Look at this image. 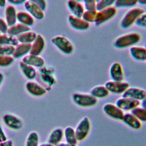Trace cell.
<instances>
[{
	"mask_svg": "<svg viewBox=\"0 0 146 146\" xmlns=\"http://www.w3.org/2000/svg\"><path fill=\"white\" fill-rule=\"evenodd\" d=\"M141 35L137 33H130L118 36L113 42V46L117 49H124L135 46L141 41Z\"/></svg>",
	"mask_w": 146,
	"mask_h": 146,
	"instance_id": "obj_1",
	"label": "cell"
},
{
	"mask_svg": "<svg viewBox=\"0 0 146 146\" xmlns=\"http://www.w3.org/2000/svg\"><path fill=\"white\" fill-rule=\"evenodd\" d=\"M71 99L76 106L82 108L92 107L98 103V99L88 94L75 92L72 94Z\"/></svg>",
	"mask_w": 146,
	"mask_h": 146,
	"instance_id": "obj_2",
	"label": "cell"
},
{
	"mask_svg": "<svg viewBox=\"0 0 146 146\" xmlns=\"http://www.w3.org/2000/svg\"><path fill=\"white\" fill-rule=\"evenodd\" d=\"M144 10L139 7H133L129 10L122 17L120 26L123 29H128L135 23L137 18L142 14Z\"/></svg>",
	"mask_w": 146,
	"mask_h": 146,
	"instance_id": "obj_3",
	"label": "cell"
},
{
	"mask_svg": "<svg viewBox=\"0 0 146 146\" xmlns=\"http://www.w3.org/2000/svg\"><path fill=\"white\" fill-rule=\"evenodd\" d=\"M52 43L63 54L65 55L71 54L74 50V47L71 41L67 38L57 35L51 39Z\"/></svg>",
	"mask_w": 146,
	"mask_h": 146,
	"instance_id": "obj_4",
	"label": "cell"
},
{
	"mask_svg": "<svg viewBox=\"0 0 146 146\" xmlns=\"http://www.w3.org/2000/svg\"><path fill=\"white\" fill-rule=\"evenodd\" d=\"M91 127V121L88 117L84 116L79 120L75 129L78 141H82L87 138L90 133Z\"/></svg>",
	"mask_w": 146,
	"mask_h": 146,
	"instance_id": "obj_5",
	"label": "cell"
},
{
	"mask_svg": "<svg viewBox=\"0 0 146 146\" xmlns=\"http://www.w3.org/2000/svg\"><path fill=\"white\" fill-rule=\"evenodd\" d=\"M116 9L113 6L102 10L97 11L94 23L97 26H100L112 19L116 15Z\"/></svg>",
	"mask_w": 146,
	"mask_h": 146,
	"instance_id": "obj_6",
	"label": "cell"
},
{
	"mask_svg": "<svg viewBox=\"0 0 146 146\" xmlns=\"http://www.w3.org/2000/svg\"><path fill=\"white\" fill-rule=\"evenodd\" d=\"M102 110L106 115L116 120H121L124 114V111L119 108L115 104L111 103L104 104L102 107Z\"/></svg>",
	"mask_w": 146,
	"mask_h": 146,
	"instance_id": "obj_7",
	"label": "cell"
},
{
	"mask_svg": "<svg viewBox=\"0 0 146 146\" xmlns=\"http://www.w3.org/2000/svg\"><path fill=\"white\" fill-rule=\"evenodd\" d=\"M104 86L106 87L110 93L116 95H122L123 92L129 87V84L128 82L123 80H110L105 83Z\"/></svg>",
	"mask_w": 146,
	"mask_h": 146,
	"instance_id": "obj_8",
	"label": "cell"
},
{
	"mask_svg": "<svg viewBox=\"0 0 146 146\" xmlns=\"http://www.w3.org/2000/svg\"><path fill=\"white\" fill-rule=\"evenodd\" d=\"M2 120L7 128L13 130H19L23 126L22 120L18 116L11 113L5 114L2 117Z\"/></svg>",
	"mask_w": 146,
	"mask_h": 146,
	"instance_id": "obj_9",
	"label": "cell"
},
{
	"mask_svg": "<svg viewBox=\"0 0 146 146\" xmlns=\"http://www.w3.org/2000/svg\"><path fill=\"white\" fill-rule=\"evenodd\" d=\"M67 21L70 26L74 30L79 31H84L88 30L90 24L86 22L82 18H78L70 14L68 16Z\"/></svg>",
	"mask_w": 146,
	"mask_h": 146,
	"instance_id": "obj_10",
	"label": "cell"
},
{
	"mask_svg": "<svg viewBox=\"0 0 146 146\" xmlns=\"http://www.w3.org/2000/svg\"><path fill=\"white\" fill-rule=\"evenodd\" d=\"M115 104L123 111H131L136 107L139 106L140 102L121 96L116 100Z\"/></svg>",
	"mask_w": 146,
	"mask_h": 146,
	"instance_id": "obj_11",
	"label": "cell"
},
{
	"mask_svg": "<svg viewBox=\"0 0 146 146\" xmlns=\"http://www.w3.org/2000/svg\"><path fill=\"white\" fill-rule=\"evenodd\" d=\"M111 80L122 81L124 79V71L122 65L118 62H113L109 69Z\"/></svg>",
	"mask_w": 146,
	"mask_h": 146,
	"instance_id": "obj_12",
	"label": "cell"
},
{
	"mask_svg": "<svg viewBox=\"0 0 146 146\" xmlns=\"http://www.w3.org/2000/svg\"><path fill=\"white\" fill-rule=\"evenodd\" d=\"M25 88L29 94L35 97L42 96L47 92V90L44 87L33 81H29L26 83Z\"/></svg>",
	"mask_w": 146,
	"mask_h": 146,
	"instance_id": "obj_13",
	"label": "cell"
},
{
	"mask_svg": "<svg viewBox=\"0 0 146 146\" xmlns=\"http://www.w3.org/2000/svg\"><path fill=\"white\" fill-rule=\"evenodd\" d=\"M146 95V91L138 87H129L122 94L123 97L129 98L141 102Z\"/></svg>",
	"mask_w": 146,
	"mask_h": 146,
	"instance_id": "obj_14",
	"label": "cell"
},
{
	"mask_svg": "<svg viewBox=\"0 0 146 146\" xmlns=\"http://www.w3.org/2000/svg\"><path fill=\"white\" fill-rule=\"evenodd\" d=\"M24 6L27 11V13L32 15L34 18L41 20L44 18V13L43 10L36 4L27 0L24 3Z\"/></svg>",
	"mask_w": 146,
	"mask_h": 146,
	"instance_id": "obj_15",
	"label": "cell"
},
{
	"mask_svg": "<svg viewBox=\"0 0 146 146\" xmlns=\"http://www.w3.org/2000/svg\"><path fill=\"white\" fill-rule=\"evenodd\" d=\"M45 40L42 35L37 34L34 41L31 44V48L29 54L40 55L45 47Z\"/></svg>",
	"mask_w": 146,
	"mask_h": 146,
	"instance_id": "obj_16",
	"label": "cell"
},
{
	"mask_svg": "<svg viewBox=\"0 0 146 146\" xmlns=\"http://www.w3.org/2000/svg\"><path fill=\"white\" fill-rule=\"evenodd\" d=\"M121 120L126 125L133 129L138 130L142 127L141 122L139 121L131 112L125 113Z\"/></svg>",
	"mask_w": 146,
	"mask_h": 146,
	"instance_id": "obj_17",
	"label": "cell"
},
{
	"mask_svg": "<svg viewBox=\"0 0 146 146\" xmlns=\"http://www.w3.org/2000/svg\"><path fill=\"white\" fill-rule=\"evenodd\" d=\"M67 6L71 15L76 17L82 18L85 9L81 2L73 0H68Z\"/></svg>",
	"mask_w": 146,
	"mask_h": 146,
	"instance_id": "obj_18",
	"label": "cell"
},
{
	"mask_svg": "<svg viewBox=\"0 0 146 146\" xmlns=\"http://www.w3.org/2000/svg\"><path fill=\"white\" fill-rule=\"evenodd\" d=\"M129 54L131 58L136 61H146V48L144 47L132 46L129 48Z\"/></svg>",
	"mask_w": 146,
	"mask_h": 146,
	"instance_id": "obj_19",
	"label": "cell"
},
{
	"mask_svg": "<svg viewBox=\"0 0 146 146\" xmlns=\"http://www.w3.org/2000/svg\"><path fill=\"white\" fill-rule=\"evenodd\" d=\"M22 61L33 67L40 68L43 67L45 63L44 60L39 55H34L29 54L22 58Z\"/></svg>",
	"mask_w": 146,
	"mask_h": 146,
	"instance_id": "obj_20",
	"label": "cell"
},
{
	"mask_svg": "<svg viewBox=\"0 0 146 146\" xmlns=\"http://www.w3.org/2000/svg\"><path fill=\"white\" fill-rule=\"evenodd\" d=\"M31 48V44L20 43L15 47L14 52L12 55L14 59L23 58L29 54Z\"/></svg>",
	"mask_w": 146,
	"mask_h": 146,
	"instance_id": "obj_21",
	"label": "cell"
},
{
	"mask_svg": "<svg viewBox=\"0 0 146 146\" xmlns=\"http://www.w3.org/2000/svg\"><path fill=\"white\" fill-rule=\"evenodd\" d=\"M63 137V130L60 128H56L50 132L47 142L56 146L62 142Z\"/></svg>",
	"mask_w": 146,
	"mask_h": 146,
	"instance_id": "obj_22",
	"label": "cell"
},
{
	"mask_svg": "<svg viewBox=\"0 0 146 146\" xmlns=\"http://www.w3.org/2000/svg\"><path fill=\"white\" fill-rule=\"evenodd\" d=\"M17 11L13 5H8L5 9V21L9 27L15 25L17 22Z\"/></svg>",
	"mask_w": 146,
	"mask_h": 146,
	"instance_id": "obj_23",
	"label": "cell"
},
{
	"mask_svg": "<svg viewBox=\"0 0 146 146\" xmlns=\"http://www.w3.org/2000/svg\"><path fill=\"white\" fill-rule=\"evenodd\" d=\"M30 30V27L23 25L21 23H15V25L9 27L7 33L9 35L15 36H18L25 32Z\"/></svg>",
	"mask_w": 146,
	"mask_h": 146,
	"instance_id": "obj_24",
	"label": "cell"
},
{
	"mask_svg": "<svg viewBox=\"0 0 146 146\" xmlns=\"http://www.w3.org/2000/svg\"><path fill=\"white\" fill-rule=\"evenodd\" d=\"M20 68L23 74L29 80H33L36 76V71L34 67L23 63L22 61L19 63Z\"/></svg>",
	"mask_w": 146,
	"mask_h": 146,
	"instance_id": "obj_25",
	"label": "cell"
},
{
	"mask_svg": "<svg viewBox=\"0 0 146 146\" xmlns=\"http://www.w3.org/2000/svg\"><path fill=\"white\" fill-rule=\"evenodd\" d=\"M110 92L104 86L99 85L95 86L90 90V95L98 99H103L109 95Z\"/></svg>",
	"mask_w": 146,
	"mask_h": 146,
	"instance_id": "obj_26",
	"label": "cell"
},
{
	"mask_svg": "<svg viewBox=\"0 0 146 146\" xmlns=\"http://www.w3.org/2000/svg\"><path fill=\"white\" fill-rule=\"evenodd\" d=\"M17 21L29 27L32 26L34 23V19L29 13L25 11H19L17 14Z\"/></svg>",
	"mask_w": 146,
	"mask_h": 146,
	"instance_id": "obj_27",
	"label": "cell"
},
{
	"mask_svg": "<svg viewBox=\"0 0 146 146\" xmlns=\"http://www.w3.org/2000/svg\"><path fill=\"white\" fill-rule=\"evenodd\" d=\"M37 34L31 31L25 32L17 36L18 41L20 43H29L31 44L36 37Z\"/></svg>",
	"mask_w": 146,
	"mask_h": 146,
	"instance_id": "obj_28",
	"label": "cell"
},
{
	"mask_svg": "<svg viewBox=\"0 0 146 146\" xmlns=\"http://www.w3.org/2000/svg\"><path fill=\"white\" fill-rule=\"evenodd\" d=\"M63 135L66 142L69 144L76 145L78 140L76 137L75 129L74 128L70 126L66 127L63 131Z\"/></svg>",
	"mask_w": 146,
	"mask_h": 146,
	"instance_id": "obj_29",
	"label": "cell"
},
{
	"mask_svg": "<svg viewBox=\"0 0 146 146\" xmlns=\"http://www.w3.org/2000/svg\"><path fill=\"white\" fill-rule=\"evenodd\" d=\"M18 41L16 37L9 34L0 35V44L1 45H10L16 46L18 44Z\"/></svg>",
	"mask_w": 146,
	"mask_h": 146,
	"instance_id": "obj_30",
	"label": "cell"
},
{
	"mask_svg": "<svg viewBox=\"0 0 146 146\" xmlns=\"http://www.w3.org/2000/svg\"><path fill=\"white\" fill-rule=\"evenodd\" d=\"M137 4V0H116L114 6L116 9L133 8Z\"/></svg>",
	"mask_w": 146,
	"mask_h": 146,
	"instance_id": "obj_31",
	"label": "cell"
},
{
	"mask_svg": "<svg viewBox=\"0 0 146 146\" xmlns=\"http://www.w3.org/2000/svg\"><path fill=\"white\" fill-rule=\"evenodd\" d=\"M131 112L141 123H146V109L142 107H136Z\"/></svg>",
	"mask_w": 146,
	"mask_h": 146,
	"instance_id": "obj_32",
	"label": "cell"
},
{
	"mask_svg": "<svg viewBox=\"0 0 146 146\" xmlns=\"http://www.w3.org/2000/svg\"><path fill=\"white\" fill-rule=\"evenodd\" d=\"M40 79L45 83L48 87H51L52 86L55 84L56 79L54 76V73L51 72H43L40 73Z\"/></svg>",
	"mask_w": 146,
	"mask_h": 146,
	"instance_id": "obj_33",
	"label": "cell"
},
{
	"mask_svg": "<svg viewBox=\"0 0 146 146\" xmlns=\"http://www.w3.org/2000/svg\"><path fill=\"white\" fill-rule=\"evenodd\" d=\"M39 135L35 131L31 132L27 136L26 141V146H38Z\"/></svg>",
	"mask_w": 146,
	"mask_h": 146,
	"instance_id": "obj_34",
	"label": "cell"
},
{
	"mask_svg": "<svg viewBox=\"0 0 146 146\" xmlns=\"http://www.w3.org/2000/svg\"><path fill=\"white\" fill-rule=\"evenodd\" d=\"M96 14H97L96 10H85L82 16V18L84 19L86 22L89 23H94L95 21Z\"/></svg>",
	"mask_w": 146,
	"mask_h": 146,
	"instance_id": "obj_35",
	"label": "cell"
},
{
	"mask_svg": "<svg viewBox=\"0 0 146 146\" xmlns=\"http://www.w3.org/2000/svg\"><path fill=\"white\" fill-rule=\"evenodd\" d=\"M116 0H99L97 1L96 10H102L114 6Z\"/></svg>",
	"mask_w": 146,
	"mask_h": 146,
	"instance_id": "obj_36",
	"label": "cell"
},
{
	"mask_svg": "<svg viewBox=\"0 0 146 146\" xmlns=\"http://www.w3.org/2000/svg\"><path fill=\"white\" fill-rule=\"evenodd\" d=\"M14 62V58L11 55H0V67H6L11 66Z\"/></svg>",
	"mask_w": 146,
	"mask_h": 146,
	"instance_id": "obj_37",
	"label": "cell"
},
{
	"mask_svg": "<svg viewBox=\"0 0 146 146\" xmlns=\"http://www.w3.org/2000/svg\"><path fill=\"white\" fill-rule=\"evenodd\" d=\"M15 47L10 45L0 44V55H13Z\"/></svg>",
	"mask_w": 146,
	"mask_h": 146,
	"instance_id": "obj_38",
	"label": "cell"
},
{
	"mask_svg": "<svg viewBox=\"0 0 146 146\" xmlns=\"http://www.w3.org/2000/svg\"><path fill=\"white\" fill-rule=\"evenodd\" d=\"M84 7L85 10H96V0H83Z\"/></svg>",
	"mask_w": 146,
	"mask_h": 146,
	"instance_id": "obj_39",
	"label": "cell"
},
{
	"mask_svg": "<svg viewBox=\"0 0 146 146\" xmlns=\"http://www.w3.org/2000/svg\"><path fill=\"white\" fill-rule=\"evenodd\" d=\"M135 24L139 27L146 29V13H143L141 14Z\"/></svg>",
	"mask_w": 146,
	"mask_h": 146,
	"instance_id": "obj_40",
	"label": "cell"
},
{
	"mask_svg": "<svg viewBox=\"0 0 146 146\" xmlns=\"http://www.w3.org/2000/svg\"><path fill=\"white\" fill-rule=\"evenodd\" d=\"M9 26L6 23V22L0 17V32L2 34L7 33V29Z\"/></svg>",
	"mask_w": 146,
	"mask_h": 146,
	"instance_id": "obj_41",
	"label": "cell"
},
{
	"mask_svg": "<svg viewBox=\"0 0 146 146\" xmlns=\"http://www.w3.org/2000/svg\"><path fill=\"white\" fill-rule=\"evenodd\" d=\"M31 2L36 4L39 6L43 11L46 9L47 6V3L46 0H29Z\"/></svg>",
	"mask_w": 146,
	"mask_h": 146,
	"instance_id": "obj_42",
	"label": "cell"
},
{
	"mask_svg": "<svg viewBox=\"0 0 146 146\" xmlns=\"http://www.w3.org/2000/svg\"><path fill=\"white\" fill-rule=\"evenodd\" d=\"M27 0H7V1L14 5H21L24 4Z\"/></svg>",
	"mask_w": 146,
	"mask_h": 146,
	"instance_id": "obj_43",
	"label": "cell"
},
{
	"mask_svg": "<svg viewBox=\"0 0 146 146\" xmlns=\"http://www.w3.org/2000/svg\"><path fill=\"white\" fill-rule=\"evenodd\" d=\"M7 140V137L5 133V132L0 125V141H5Z\"/></svg>",
	"mask_w": 146,
	"mask_h": 146,
	"instance_id": "obj_44",
	"label": "cell"
},
{
	"mask_svg": "<svg viewBox=\"0 0 146 146\" xmlns=\"http://www.w3.org/2000/svg\"><path fill=\"white\" fill-rule=\"evenodd\" d=\"M13 143L11 140H7L5 141H0V146H13Z\"/></svg>",
	"mask_w": 146,
	"mask_h": 146,
	"instance_id": "obj_45",
	"label": "cell"
},
{
	"mask_svg": "<svg viewBox=\"0 0 146 146\" xmlns=\"http://www.w3.org/2000/svg\"><path fill=\"white\" fill-rule=\"evenodd\" d=\"M56 146H76V145L75 144H69L67 142L66 143H62L60 142V143H59L58 145H56Z\"/></svg>",
	"mask_w": 146,
	"mask_h": 146,
	"instance_id": "obj_46",
	"label": "cell"
},
{
	"mask_svg": "<svg viewBox=\"0 0 146 146\" xmlns=\"http://www.w3.org/2000/svg\"><path fill=\"white\" fill-rule=\"evenodd\" d=\"M140 105H141V107H142L143 108L146 109V95L144 97V98L141 101Z\"/></svg>",
	"mask_w": 146,
	"mask_h": 146,
	"instance_id": "obj_47",
	"label": "cell"
},
{
	"mask_svg": "<svg viewBox=\"0 0 146 146\" xmlns=\"http://www.w3.org/2000/svg\"><path fill=\"white\" fill-rule=\"evenodd\" d=\"M137 3L140 5L146 6V0H137Z\"/></svg>",
	"mask_w": 146,
	"mask_h": 146,
	"instance_id": "obj_48",
	"label": "cell"
},
{
	"mask_svg": "<svg viewBox=\"0 0 146 146\" xmlns=\"http://www.w3.org/2000/svg\"><path fill=\"white\" fill-rule=\"evenodd\" d=\"M38 146H55V145H54L49 143H42L41 144H39Z\"/></svg>",
	"mask_w": 146,
	"mask_h": 146,
	"instance_id": "obj_49",
	"label": "cell"
},
{
	"mask_svg": "<svg viewBox=\"0 0 146 146\" xmlns=\"http://www.w3.org/2000/svg\"><path fill=\"white\" fill-rule=\"evenodd\" d=\"M6 0H0V7H3L6 5Z\"/></svg>",
	"mask_w": 146,
	"mask_h": 146,
	"instance_id": "obj_50",
	"label": "cell"
},
{
	"mask_svg": "<svg viewBox=\"0 0 146 146\" xmlns=\"http://www.w3.org/2000/svg\"><path fill=\"white\" fill-rule=\"evenodd\" d=\"M3 78H4L3 75L1 72H0V87L2 84V82L3 80Z\"/></svg>",
	"mask_w": 146,
	"mask_h": 146,
	"instance_id": "obj_51",
	"label": "cell"
},
{
	"mask_svg": "<svg viewBox=\"0 0 146 146\" xmlns=\"http://www.w3.org/2000/svg\"><path fill=\"white\" fill-rule=\"evenodd\" d=\"M73 1H75L79 2H83V0H73Z\"/></svg>",
	"mask_w": 146,
	"mask_h": 146,
	"instance_id": "obj_52",
	"label": "cell"
},
{
	"mask_svg": "<svg viewBox=\"0 0 146 146\" xmlns=\"http://www.w3.org/2000/svg\"><path fill=\"white\" fill-rule=\"evenodd\" d=\"M144 47L146 48V43H145V46H144Z\"/></svg>",
	"mask_w": 146,
	"mask_h": 146,
	"instance_id": "obj_53",
	"label": "cell"
},
{
	"mask_svg": "<svg viewBox=\"0 0 146 146\" xmlns=\"http://www.w3.org/2000/svg\"><path fill=\"white\" fill-rule=\"evenodd\" d=\"M0 35H1V32H0Z\"/></svg>",
	"mask_w": 146,
	"mask_h": 146,
	"instance_id": "obj_54",
	"label": "cell"
},
{
	"mask_svg": "<svg viewBox=\"0 0 146 146\" xmlns=\"http://www.w3.org/2000/svg\"><path fill=\"white\" fill-rule=\"evenodd\" d=\"M96 1H99V0H96Z\"/></svg>",
	"mask_w": 146,
	"mask_h": 146,
	"instance_id": "obj_55",
	"label": "cell"
},
{
	"mask_svg": "<svg viewBox=\"0 0 146 146\" xmlns=\"http://www.w3.org/2000/svg\"><path fill=\"white\" fill-rule=\"evenodd\" d=\"M145 62H146V61H145Z\"/></svg>",
	"mask_w": 146,
	"mask_h": 146,
	"instance_id": "obj_56",
	"label": "cell"
}]
</instances>
